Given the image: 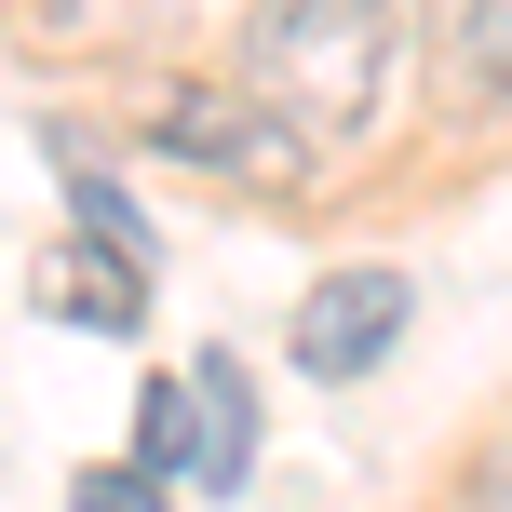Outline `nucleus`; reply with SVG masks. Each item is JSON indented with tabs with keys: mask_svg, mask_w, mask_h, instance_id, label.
Instances as JSON below:
<instances>
[{
	"mask_svg": "<svg viewBox=\"0 0 512 512\" xmlns=\"http://www.w3.org/2000/svg\"><path fill=\"white\" fill-rule=\"evenodd\" d=\"M391 68H405V0H256L230 41V81L297 149H351L391 108Z\"/></svg>",
	"mask_w": 512,
	"mask_h": 512,
	"instance_id": "1",
	"label": "nucleus"
},
{
	"mask_svg": "<svg viewBox=\"0 0 512 512\" xmlns=\"http://www.w3.org/2000/svg\"><path fill=\"white\" fill-rule=\"evenodd\" d=\"M122 135H149L162 162H189V176H243V189H270V203H310V176H324V149H297L230 68H149V81H122Z\"/></svg>",
	"mask_w": 512,
	"mask_h": 512,
	"instance_id": "2",
	"label": "nucleus"
},
{
	"mask_svg": "<svg viewBox=\"0 0 512 512\" xmlns=\"http://www.w3.org/2000/svg\"><path fill=\"white\" fill-rule=\"evenodd\" d=\"M405 324H418V283L364 256V270H324L297 310H283V364H297V378H378Z\"/></svg>",
	"mask_w": 512,
	"mask_h": 512,
	"instance_id": "3",
	"label": "nucleus"
},
{
	"mask_svg": "<svg viewBox=\"0 0 512 512\" xmlns=\"http://www.w3.org/2000/svg\"><path fill=\"white\" fill-rule=\"evenodd\" d=\"M256 472V391H243V351H203L189 364V486L230 499Z\"/></svg>",
	"mask_w": 512,
	"mask_h": 512,
	"instance_id": "4",
	"label": "nucleus"
},
{
	"mask_svg": "<svg viewBox=\"0 0 512 512\" xmlns=\"http://www.w3.org/2000/svg\"><path fill=\"white\" fill-rule=\"evenodd\" d=\"M189 0H41V41L54 54H122V41H176Z\"/></svg>",
	"mask_w": 512,
	"mask_h": 512,
	"instance_id": "5",
	"label": "nucleus"
},
{
	"mask_svg": "<svg viewBox=\"0 0 512 512\" xmlns=\"http://www.w3.org/2000/svg\"><path fill=\"white\" fill-rule=\"evenodd\" d=\"M122 472L189 486V378H162V391H149V418H135V459H122Z\"/></svg>",
	"mask_w": 512,
	"mask_h": 512,
	"instance_id": "6",
	"label": "nucleus"
},
{
	"mask_svg": "<svg viewBox=\"0 0 512 512\" xmlns=\"http://www.w3.org/2000/svg\"><path fill=\"white\" fill-rule=\"evenodd\" d=\"M405 41H432V68L445 81H472V41H486V0H418V27Z\"/></svg>",
	"mask_w": 512,
	"mask_h": 512,
	"instance_id": "7",
	"label": "nucleus"
},
{
	"mask_svg": "<svg viewBox=\"0 0 512 512\" xmlns=\"http://www.w3.org/2000/svg\"><path fill=\"white\" fill-rule=\"evenodd\" d=\"M68 512H162V486H149V472H81Z\"/></svg>",
	"mask_w": 512,
	"mask_h": 512,
	"instance_id": "8",
	"label": "nucleus"
},
{
	"mask_svg": "<svg viewBox=\"0 0 512 512\" xmlns=\"http://www.w3.org/2000/svg\"><path fill=\"white\" fill-rule=\"evenodd\" d=\"M472 512H512V418L472 445Z\"/></svg>",
	"mask_w": 512,
	"mask_h": 512,
	"instance_id": "9",
	"label": "nucleus"
},
{
	"mask_svg": "<svg viewBox=\"0 0 512 512\" xmlns=\"http://www.w3.org/2000/svg\"><path fill=\"white\" fill-rule=\"evenodd\" d=\"M472 81L512 108V0H486V41H472Z\"/></svg>",
	"mask_w": 512,
	"mask_h": 512,
	"instance_id": "10",
	"label": "nucleus"
}]
</instances>
